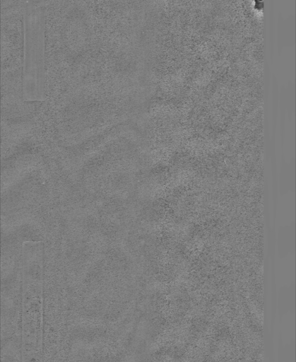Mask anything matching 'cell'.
Masks as SVG:
<instances>
[{
    "mask_svg": "<svg viewBox=\"0 0 296 362\" xmlns=\"http://www.w3.org/2000/svg\"><path fill=\"white\" fill-rule=\"evenodd\" d=\"M22 90L26 102L45 100V16L43 6L28 3L23 11Z\"/></svg>",
    "mask_w": 296,
    "mask_h": 362,
    "instance_id": "obj_1",
    "label": "cell"
},
{
    "mask_svg": "<svg viewBox=\"0 0 296 362\" xmlns=\"http://www.w3.org/2000/svg\"><path fill=\"white\" fill-rule=\"evenodd\" d=\"M42 279L23 281L22 362H42Z\"/></svg>",
    "mask_w": 296,
    "mask_h": 362,
    "instance_id": "obj_2",
    "label": "cell"
}]
</instances>
